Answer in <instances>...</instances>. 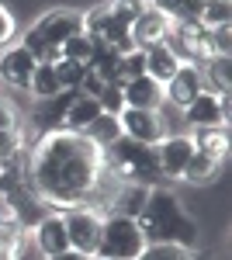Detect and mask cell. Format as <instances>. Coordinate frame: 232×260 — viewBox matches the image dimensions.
Returning <instances> with one entry per match:
<instances>
[{
    "label": "cell",
    "instance_id": "6da1fadb",
    "mask_svg": "<svg viewBox=\"0 0 232 260\" xmlns=\"http://www.w3.org/2000/svg\"><path fill=\"white\" fill-rule=\"evenodd\" d=\"M101 167H104V156L83 132L59 128L39 142L35 156H31V180L28 184L45 201L83 205Z\"/></svg>",
    "mask_w": 232,
    "mask_h": 260
},
{
    "label": "cell",
    "instance_id": "7a4b0ae2",
    "mask_svg": "<svg viewBox=\"0 0 232 260\" xmlns=\"http://www.w3.org/2000/svg\"><path fill=\"white\" fill-rule=\"evenodd\" d=\"M136 222L142 229V236H146V246L149 243H174V246L191 250L197 243V225L184 215L177 194L167 191V187H153L146 194V205H142Z\"/></svg>",
    "mask_w": 232,
    "mask_h": 260
},
{
    "label": "cell",
    "instance_id": "3957f363",
    "mask_svg": "<svg viewBox=\"0 0 232 260\" xmlns=\"http://www.w3.org/2000/svg\"><path fill=\"white\" fill-rule=\"evenodd\" d=\"M83 31V18L77 11H52L49 18H42L28 35H24V49L39 62H59L62 59V42Z\"/></svg>",
    "mask_w": 232,
    "mask_h": 260
},
{
    "label": "cell",
    "instance_id": "277c9868",
    "mask_svg": "<svg viewBox=\"0 0 232 260\" xmlns=\"http://www.w3.org/2000/svg\"><path fill=\"white\" fill-rule=\"evenodd\" d=\"M108 149H111V163L108 167L125 184H156V180L163 177L156 146H146V142H136V139H128V136H121Z\"/></svg>",
    "mask_w": 232,
    "mask_h": 260
},
{
    "label": "cell",
    "instance_id": "5b68a950",
    "mask_svg": "<svg viewBox=\"0 0 232 260\" xmlns=\"http://www.w3.org/2000/svg\"><path fill=\"white\" fill-rule=\"evenodd\" d=\"M142 250H146V236H142L136 219L108 215V219L101 222V243H97L94 257H101V260H136Z\"/></svg>",
    "mask_w": 232,
    "mask_h": 260
},
{
    "label": "cell",
    "instance_id": "8992f818",
    "mask_svg": "<svg viewBox=\"0 0 232 260\" xmlns=\"http://www.w3.org/2000/svg\"><path fill=\"white\" fill-rule=\"evenodd\" d=\"M62 225H66V236H70V250H80L87 257L97 253V243H101V219L90 208H73L62 215Z\"/></svg>",
    "mask_w": 232,
    "mask_h": 260
},
{
    "label": "cell",
    "instance_id": "52a82bcc",
    "mask_svg": "<svg viewBox=\"0 0 232 260\" xmlns=\"http://www.w3.org/2000/svg\"><path fill=\"white\" fill-rule=\"evenodd\" d=\"M121 136L136 142H146V146H156L163 139V121H159V111H139V108H125L121 115Z\"/></svg>",
    "mask_w": 232,
    "mask_h": 260
},
{
    "label": "cell",
    "instance_id": "ba28073f",
    "mask_svg": "<svg viewBox=\"0 0 232 260\" xmlns=\"http://www.w3.org/2000/svg\"><path fill=\"white\" fill-rule=\"evenodd\" d=\"M205 90V77H201V66H191V62H184L180 70H177L170 80L163 83V98L177 104V108H187L197 94Z\"/></svg>",
    "mask_w": 232,
    "mask_h": 260
},
{
    "label": "cell",
    "instance_id": "9c48e42d",
    "mask_svg": "<svg viewBox=\"0 0 232 260\" xmlns=\"http://www.w3.org/2000/svg\"><path fill=\"white\" fill-rule=\"evenodd\" d=\"M167 31H170V18L163 11H156V7H142L128 24V35L136 42V49H149L156 42H163Z\"/></svg>",
    "mask_w": 232,
    "mask_h": 260
},
{
    "label": "cell",
    "instance_id": "30bf717a",
    "mask_svg": "<svg viewBox=\"0 0 232 260\" xmlns=\"http://www.w3.org/2000/svg\"><path fill=\"white\" fill-rule=\"evenodd\" d=\"M77 98H80V90H59L56 98L35 101V111H31L35 125H39L45 136H49V132H59V128H62V118H66V111H70V104H73Z\"/></svg>",
    "mask_w": 232,
    "mask_h": 260
},
{
    "label": "cell",
    "instance_id": "8fae6325",
    "mask_svg": "<svg viewBox=\"0 0 232 260\" xmlns=\"http://www.w3.org/2000/svg\"><path fill=\"white\" fill-rule=\"evenodd\" d=\"M121 98L125 108H139V111H159L163 108V83H156L153 77H136V80L121 83Z\"/></svg>",
    "mask_w": 232,
    "mask_h": 260
},
{
    "label": "cell",
    "instance_id": "7c38bea8",
    "mask_svg": "<svg viewBox=\"0 0 232 260\" xmlns=\"http://www.w3.org/2000/svg\"><path fill=\"white\" fill-rule=\"evenodd\" d=\"M35 66H39V59H35L24 45H18V49H7V52H4V59H0V77L11 83V87L28 90V87H31V77H35Z\"/></svg>",
    "mask_w": 232,
    "mask_h": 260
},
{
    "label": "cell",
    "instance_id": "4fadbf2b",
    "mask_svg": "<svg viewBox=\"0 0 232 260\" xmlns=\"http://www.w3.org/2000/svg\"><path fill=\"white\" fill-rule=\"evenodd\" d=\"M184 115L194 128H222L225 125V111H222V101L212 90H201L197 98L184 108Z\"/></svg>",
    "mask_w": 232,
    "mask_h": 260
},
{
    "label": "cell",
    "instance_id": "5bb4252c",
    "mask_svg": "<svg viewBox=\"0 0 232 260\" xmlns=\"http://www.w3.org/2000/svg\"><path fill=\"white\" fill-rule=\"evenodd\" d=\"M191 153H194V142L184 139V136H174V139L159 142V146H156V156H159L163 177H180L184 167H187V160H191Z\"/></svg>",
    "mask_w": 232,
    "mask_h": 260
},
{
    "label": "cell",
    "instance_id": "9a60e30c",
    "mask_svg": "<svg viewBox=\"0 0 232 260\" xmlns=\"http://www.w3.org/2000/svg\"><path fill=\"white\" fill-rule=\"evenodd\" d=\"M142 56H146V77H153L156 83H167L177 70L184 66V62L177 59L163 42H156V45H149V49H142Z\"/></svg>",
    "mask_w": 232,
    "mask_h": 260
},
{
    "label": "cell",
    "instance_id": "2e32d148",
    "mask_svg": "<svg viewBox=\"0 0 232 260\" xmlns=\"http://www.w3.org/2000/svg\"><path fill=\"white\" fill-rule=\"evenodd\" d=\"M35 243L45 257H56L62 250H70V236H66V225H62V215H52V219L39 222V233H35Z\"/></svg>",
    "mask_w": 232,
    "mask_h": 260
},
{
    "label": "cell",
    "instance_id": "e0dca14e",
    "mask_svg": "<svg viewBox=\"0 0 232 260\" xmlns=\"http://www.w3.org/2000/svg\"><path fill=\"white\" fill-rule=\"evenodd\" d=\"M149 187L146 184H121L115 201H111V215H125V219H139L142 205H146Z\"/></svg>",
    "mask_w": 232,
    "mask_h": 260
},
{
    "label": "cell",
    "instance_id": "ac0fdd59",
    "mask_svg": "<svg viewBox=\"0 0 232 260\" xmlns=\"http://www.w3.org/2000/svg\"><path fill=\"white\" fill-rule=\"evenodd\" d=\"M83 136L94 142L97 149H108V146H115L118 139H121V121H118V115H97L87 128H83Z\"/></svg>",
    "mask_w": 232,
    "mask_h": 260
},
{
    "label": "cell",
    "instance_id": "d6986e66",
    "mask_svg": "<svg viewBox=\"0 0 232 260\" xmlns=\"http://www.w3.org/2000/svg\"><path fill=\"white\" fill-rule=\"evenodd\" d=\"M101 115V104H97V98H83L80 94L73 104H70V111H66V118H62V125L70 128V132H83L90 121Z\"/></svg>",
    "mask_w": 232,
    "mask_h": 260
},
{
    "label": "cell",
    "instance_id": "ffe728a7",
    "mask_svg": "<svg viewBox=\"0 0 232 260\" xmlns=\"http://www.w3.org/2000/svg\"><path fill=\"white\" fill-rule=\"evenodd\" d=\"M191 142H194V149L215 156L218 163H222V156L229 153V132H225V125H222V128H197V136H194Z\"/></svg>",
    "mask_w": 232,
    "mask_h": 260
},
{
    "label": "cell",
    "instance_id": "44dd1931",
    "mask_svg": "<svg viewBox=\"0 0 232 260\" xmlns=\"http://www.w3.org/2000/svg\"><path fill=\"white\" fill-rule=\"evenodd\" d=\"M31 94H35V101H45V98H56L59 90V77H56V66L52 62H39L35 66V77H31V87H28Z\"/></svg>",
    "mask_w": 232,
    "mask_h": 260
},
{
    "label": "cell",
    "instance_id": "7402d4cb",
    "mask_svg": "<svg viewBox=\"0 0 232 260\" xmlns=\"http://www.w3.org/2000/svg\"><path fill=\"white\" fill-rule=\"evenodd\" d=\"M215 170H218V160H215V156H208V153H201V149H194L180 177L191 180V184H201V180H212Z\"/></svg>",
    "mask_w": 232,
    "mask_h": 260
},
{
    "label": "cell",
    "instance_id": "603a6c76",
    "mask_svg": "<svg viewBox=\"0 0 232 260\" xmlns=\"http://www.w3.org/2000/svg\"><path fill=\"white\" fill-rule=\"evenodd\" d=\"M90 49H94V35L80 31V35H73V39L62 42V59H70V62H83V66H87V59H90Z\"/></svg>",
    "mask_w": 232,
    "mask_h": 260
},
{
    "label": "cell",
    "instance_id": "cb8c5ba5",
    "mask_svg": "<svg viewBox=\"0 0 232 260\" xmlns=\"http://www.w3.org/2000/svg\"><path fill=\"white\" fill-rule=\"evenodd\" d=\"M52 66H56V77H59V87H62V90H80V80H83V73H87L83 62L59 59V62H52Z\"/></svg>",
    "mask_w": 232,
    "mask_h": 260
},
{
    "label": "cell",
    "instance_id": "d4e9b609",
    "mask_svg": "<svg viewBox=\"0 0 232 260\" xmlns=\"http://www.w3.org/2000/svg\"><path fill=\"white\" fill-rule=\"evenodd\" d=\"M136 77H146V56H142V49H132V52H125L121 59H118V80H136Z\"/></svg>",
    "mask_w": 232,
    "mask_h": 260
},
{
    "label": "cell",
    "instance_id": "484cf974",
    "mask_svg": "<svg viewBox=\"0 0 232 260\" xmlns=\"http://www.w3.org/2000/svg\"><path fill=\"white\" fill-rule=\"evenodd\" d=\"M136 260H191L184 246H174V243H149Z\"/></svg>",
    "mask_w": 232,
    "mask_h": 260
},
{
    "label": "cell",
    "instance_id": "4316f807",
    "mask_svg": "<svg viewBox=\"0 0 232 260\" xmlns=\"http://www.w3.org/2000/svg\"><path fill=\"white\" fill-rule=\"evenodd\" d=\"M97 104L104 115H121L125 111V98H121V83H104V90L97 94Z\"/></svg>",
    "mask_w": 232,
    "mask_h": 260
},
{
    "label": "cell",
    "instance_id": "83f0119b",
    "mask_svg": "<svg viewBox=\"0 0 232 260\" xmlns=\"http://www.w3.org/2000/svg\"><path fill=\"white\" fill-rule=\"evenodd\" d=\"M18 153V136H14V128H0V163L11 160Z\"/></svg>",
    "mask_w": 232,
    "mask_h": 260
},
{
    "label": "cell",
    "instance_id": "f1b7e54d",
    "mask_svg": "<svg viewBox=\"0 0 232 260\" xmlns=\"http://www.w3.org/2000/svg\"><path fill=\"white\" fill-rule=\"evenodd\" d=\"M101 90H104V80L97 77L94 70H87V73H83V80H80V94H83V98H97Z\"/></svg>",
    "mask_w": 232,
    "mask_h": 260
},
{
    "label": "cell",
    "instance_id": "f546056e",
    "mask_svg": "<svg viewBox=\"0 0 232 260\" xmlns=\"http://www.w3.org/2000/svg\"><path fill=\"white\" fill-rule=\"evenodd\" d=\"M14 35V18L7 14V7H0V45Z\"/></svg>",
    "mask_w": 232,
    "mask_h": 260
},
{
    "label": "cell",
    "instance_id": "4dcf8cb0",
    "mask_svg": "<svg viewBox=\"0 0 232 260\" xmlns=\"http://www.w3.org/2000/svg\"><path fill=\"white\" fill-rule=\"evenodd\" d=\"M0 128H14V108L0 98Z\"/></svg>",
    "mask_w": 232,
    "mask_h": 260
},
{
    "label": "cell",
    "instance_id": "1f68e13d",
    "mask_svg": "<svg viewBox=\"0 0 232 260\" xmlns=\"http://www.w3.org/2000/svg\"><path fill=\"white\" fill-rule=\"evenodd\" d=\"M49 260H90V257L80 253V250H62V253H56V257H49Z\"/></svg>",
    "mask_w": 232,
    "mask_h": 260
}]
</instances>
